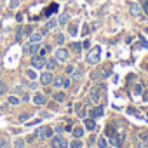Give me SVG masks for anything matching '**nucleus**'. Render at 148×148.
<instances>
[{
  "mask_svg": "<svg viewBox=\"0 0 148 148\" xmlns=\"http://www.w3.org/2000/svg\"><path fill=\"white\" fill-rule=\"evenodd\" d=\"M70 35H71V37H73V35H77V26H75V25H71V26H70Z\"/></svg>",
  "mask_w": 148,
  "mask_h": 148,
  "instance_id": "obj_33",
  "label": "nucleus"
},
{
  "mask_svg": "<svg viewBox=\"0 0 148 148\" xmlns=\"http://www.w3.org/2000/svg\"><path fill=\"white\" fill-rule=\"evenodd\" d=\"M52 148H68V141L63 136H56L52 138Z\"/></svg>",
  "mask_w": 148,
  "mask_h": 148,
  "instance_id": "obj_6",
  "label": "nucleus"
},
{
  "mask_svg": "<svg viewBox=\"0 0 148 148\" xmlns=\"http://www.w3.org/2000/svg\"><path fill=\"white\" fill-rule=\"evenodd\" d=\"M26 75H28V79H30V80H35V79H37V75H35V71H33V70H28Z\"/></svg>",
  "mask_w": 148,
  "mask_h": 148,
  "instance_id": "obj_32",
  "label": "nucleus"
},
{
  "mask_svg": "<svg viewBox=\"0 0 148 148\" xmlns=\"http://www.w3.org/2000/svg\"><path fill=\"white\" fill-rule=\"evenodd\" d=\"M56 66H58V59H56V58H52V59L45 61V68H47L49 71H52V70H54Z\"/></svg>",
  "mask_w": 148,
  "mask_h": 148,
  "instance_id": "obj_12",
  "label": "nucleus"
},
{
  "mask_svg": "<svg viewBox=\"0 0 148 148\" xmlns=\"http://www.w3.org/2000/svg\"><path fill=\"white\" fill-rule=\"evenodd\" d=\"M33 103H35L37 106H44V105H47V98H45V94L37 92V94L33 96Z\"/></svg>",
  "mask_w": 148,
  "mask_h": 148,
  "instance_id": "obj_10",
  "label": "nucleus"
},
{
  "mask_svg": "<svg viewBox=\"0 0 148 148\" xmlns=\"http://www.w3.org/2000/svg\"><path fill=\"white\" fill-rule=\"evenodd\" d=\"M91 115H92V117H99V115H103V108H101V106H96V108L92 110Z\"/></svg>",
  "mask_w": 148,
  "mask_h": 148,
  "instance_id": "obj_24",
  "label": "nucleus"
},
{
  "mask_svg": "<svg viewBox=\"0 0 148 148\" xmlns=\"http://www.w3.org/2000/svg\"><path fill=\"white\" fill-rule=\"evenodd\" d=\"M73 136H75V138H82L84 136V127H73Z\"/></svg>",
  "mask_w": 148,
  "mask_h": 148,
  "instance_id": "obj_17",
  "label": "nucleus"
},
{
  "mask_svg": "<svg viewBox=\"0 0 148 148\" xmlns=\"http://www.w3.org/2000/svg\"><path fill=\"white\" fill-rule=\"evenodd\" d=\"M49 51H51V47H49V45H45V47H42V49L38 51V54H40V56H45Z\"/></svg>",
  "mask_w": 148,
  "mask_h": 148,
  "instance_id": "obj_29",
  "label": "nucleus"
},
{
  "mask_svg": "<svg viewBox=\"0 0 148 148\" xmlns=\"http://www.w3.org/2000/svg\"><path fill=\"white\" fill-rule=\"evenodd\" d=\"M52 84L56 87H70V79H64V77H54L52 79Z\"/></svg>",
  "mask_w": 148,
  "mask_h": 148,
  "instance_id": "obj_8",
  "label": "nucleus"
},
{
  "mask_svg": "<svg viewBox=\"0 0 148 148\" xmlns=\"http://www.w3.org/2000/svg\"><path fill=\"white\" fill-rule=\"evenodd\" d=\"M52 79H54V77H52V73H51L49 70H47V71H44L42 75L38 77V80H40V84H42V86H49V84H52Z\"/></svg>",
  "mask_w": 148,
  "mask_h": 148,
  "instance_id": "obj_7",
  "label": "nucleus"
},
{
  "mask_svg": "<svg viewBox=\"0 0 148 148\" xmlns=\"http://www.w3.org/2000/svg\"><path fill=\"white\" fill-rule=\"evenodd\" d=\"M86 113H87V110H86V108H82V110H80V112H79V115H80V117H82V119H84V117H86Z\"/></svg>",
  "mask_w": 148,
  "mask_h": 148,
  "instance_id": "obj_42",
  "label": "nucleus"
},
{
  "mask_svg": "<svg viewBox=\"0 0 148 148\" xmlns=\"http://www.w3.org/2000/svg\"><path fill=\"white\" fill-rule=\"evenodd\" d=\"M49 108H51L52 112H54V110L58 112V101H52V103H49Z\"/></svg>",
  "mask_w": 148,
  "mask_h": 148,
  "instance_id": "obj_34",
  "label": "nucleus"
},
{
  "mask_svg": "<svg viewBox=\"0 0 148 148\" xmlns=\"http://www.w3.org/2000/svg\"><path fill=\"white\" fill-rule=\"evenodd\" d=\"M30 117V113H23L21 117H19V122H26V119Z\"/></svg>",
  "mask_w": 148,
  "mask_h": 148,
  "instance_id": "obj_38",
  "label": "nucleus"
},
{
  "mask_svg": "<svg viewBox=\"0 0 148 148\" xmlns=\"http://www.w3.org/2000/svg\"><path fill=\"white\" fill-rule=\"evenodd\" d=\"M58 11V4H51L49 7H47V11H45V16H51L52 12H56Z\"/></svg>",
  "mask_w": 148,
  "mask_h": 148,
  "instance_id": "obj_18",
  "label": "nucleus"
},
{
  "mask_svg": "<svg viewBox=\"0 0 148 148\" xmlns=\"http://www.w3.org/2000/svg\"><path fill=\"white\" fill-rule=\"evenodd\" d=\"M139 139H141L143 143H148V131H143V132H139Z\"/></svg>",
  "mask_w": 148,
  "mask_h": 148,
  "instance_id": "obj_26",
  "label": "nucleus"
},
{
  "mask_svg": "<svg viewBox=\"0 0 148 148\" xmlns=\"http://www.w3.org/2000/svg\"><path fill=\"white\" fill-rule=\"evenodd\" d=\"M52 132H54V129L49 127V125H45V127H40V129L37 131V138H40V139H49V138H52Z\"/></svg>",
  "mask_w": 148,
  "mask_h": 148,
  "instance_id": "obj_3",
  "label": "nucleus"
},
{
  "mask_svg": "<svg viewBox=\"0 0 148 148\" xmlns=\"http://www.w3.org/2000/svg\"><path fill=\"white\" fill-rule=\"evenodd\" d=\"M16 19H18V21L21 23V21H23V14H18V16H16Z\"/></svg>",
  "mask_w": 148,
  "mask_h": 148,
  "instance_id": "obj_43",
  "label": "nucleus"
},
{
  "mask_svg": "<svg viewBox=\"0 0 148 148\" xmlns=\"http://www.w3.org/2000/svg\"><path fill=\"white\" fill-rule=\"evenodd\" d=\"M84 125H86V129H89V131H94V129H96V122H94L92 119H84Z\"/></svg>",
  "mask_w": 148,
  "mask_h": 148,
  "instance_id": "obj_13",
  "label": "nucleus"
},
{
  "mask_svg": "<svg viewBox=\"0 0 148 148\" xmlns=\"http://www.w3.org/2000/svg\"><path fill=\"white\" fill-rule=\"evenodd\" d=\"M68 21H70V14H61V16H59V19H58V23H59V25H66Z\"/></svg>",
  "mask_w": 148,
  "mask_h": 148,
  "instance_id": "obj_19",
  "label": "nucleus"
},
{
  "mask_svg": "<svg viewBox=\"0 0 148 148\" xmlns=\"http://www.w3.org/2000/svg\"><path fill=\"white\" fill-rule=\"evenodd\" d=\"M129 12H131V16L138 18V16H141V12H143V5H139V4H136V2H131V4H129Z\"/></svg>",
  "mask_w": 148,
  "mask_h": 148,
  "instance_id": "obj_5",
  "label": "nucleus"
},
{
  "mask_svg": "<svg viewBox=\"0 0 148 148\" xmlns=\"http://www.w3.org/2000/svg\"><path fill=\"white\" fill-rule=\"evenodd\" d=\"M32 66H33L35 70H42V68L45 66V59H44V56H40V54L32 56Z\"/></svg>",
  "mask_w": 148,
  "mask_h": 148,
  "instance_id": "obj_4",
  "label": "nucleus"
},
{
  "mask_svg": "<svg viewBox=\"0 0 148 148\" xmlns=\"http://www.w3.org/2000/svg\"><path fill=\"white\" fill-rule=\"evenodd\" d=\"M56 25H58V21H56V19H49V21H47V25H45V32L52 30V28H54Z\"/></svg>",
  "mask_w": 148,
  "mask_h": 148,
  "instance_id": "obj_20",
  "label": "nucleus"
},
{
  "mask_svg": "<svg viewBox=\"0 0 148 148\" xmlns=\"http://www.w3.org/2000/svg\"><path fill=\"white\" fill-rule=\"evenodd\" d=\"M101 59V47L99 45H96V47H92L91 51H89V54H87V58H86V61L89 63V64H98V61Z\"/></svg>",
  "mask_w": 148,
  "mask_h": 148,
  "instance_id": "obj_1",
  "label": "nucleus"
},
{
  "mask_svg": "<svg viewBox=\"0 0 148 148\" xmlns=\"http://www.w3.org/2000/svg\"><path fill=\"white\" fill-rule=\"evenodd\" d=\"M25 35H26V37L32 35V26H26V28H25Z\"/></svg>",
  "mask_w": 148,
  "mask_h": 148,
  "instance_id": "obj_41",
  "label": "nucleus"
},
{
  "mask_svg": "<svg viewBox=\"0 0 148 148\" xmlns=\"http://www.w3.org/2000/svg\"><path fill=\"white\" fill-rule=\"evenodd\" d=\"M9 145V138L7 136H2V138H0V148H5Z\"/></svg>",
  "mask_w": 148,
  "mask_h": 148,
  "instance_id": "obj_25",
  "label": "nucleus"
},
{
  "mask_svg": "<svg viewBox=\"0 0 148 148\" xmlns=\"http://www.w3.org/2000/svg\"><path fill=\"white\" fill-rule=\"evenodd\" d=\"M52 98H54V101L63 103V101L66 99V94H64V92H54V94H52Z\"/></svg>",
  "mask_w": 148,
  "mask_h": 148,
  "instance_id": "obj_14",
  "label": "nucleus"
},
{
  "mask_svg": "<svg viewBox=\"0 0 148 148\" xmlns=\"http://www.w3.org/2000/svg\"><path fill=\"white\" fill-rule=\"evenodd\" d=\"M134 92H136V94H141V92H143V86H136V87H134Z\"/></svg>",
  "mask_w": 148,
  "mask_h": 148,
  "instance_id": "obj_37",
  "label": "nucleus"
},
{
  "mask_svg": "<svg viewBox=\"0 0 148 148\" xmlns=\"http://www.w3.org/2000/svg\"><path fill=\"white\" fill-rule=\"evenodd\" d=\"M106 136H108L110 139H113V138H115V129H113L112 125H108V127H106Z\"/></svg>",
  "mask_w": 148,
  "mask_h": 148,
  "instance_id": "obj_23",
  "label": "nucleus"
},
{
  "mask_svg": "<svg viewBox=\"0 0 148 148\" xmlns=\"http://www.w3.org/2000/svg\"><path fill=\"white\" fill-rule=\"evenodd\" d=\"M143 12H145V14L148 16V0H146L145 4H143Z\"/></svg>",
  "mask_w": 148,
  "mask_h": 148,
  "instance_id": "obj_40",
  "label": "nucleus"
},
{
  "mask_svg": "<svg viewBox=\"0 0 148 148\" xmlns=\"http://www.w3.org/2000/svg\"><path fill=\"white\" fill-rule=\"evenodd\" d=\"M143 98H145V99L148 101V91H145V94H143Z\"/></svg>",
  "mask_w": 148,
  "mask_h": 148,
  "instance_id": "obj_44",
  "label": "nucleus"
},
{
  "mask_svg": "<svg viewBox=\"0 0 148 148\" xmlns=\"http://www.w3.org/2000/svg\"><path fill=\"white\" fill-rule=\"evenodd\" d=\"M19 2H21V0H11V7H12V9H16V7L19 5Z\"/></svg>",
  "mask_w": 148,
  "mask_h": 148,
  "instance_id": "obj_36",
  "label": "nucleus"
},
{
  "mask_svg": "<svg viewBox=\"0 0 148 148\" xmlns=\"http://www.w3.org/2000/svg\"><path fill=\"white\" fill-rule=\"evenodd\" d=\"M45 33H47L45 30H44V32H37V33H32V35H30V42H40V40H42V37H44Z\"/></svg>",
  "mask_w": 148,
  "mask_h": 148,
  "instance_id": "obj_11",
  "label": "nucleus"
},
{
  "mask_svg": "<svg viewBox=\"0 0 148 148\" xmlns=\"http://www.w3.org/2000/svg\"><path fill=\"white\" fill-rule=\"evenodd\" d=\"M99 98H101L99 91H98V89H92V91H91V99H92L94 103H98V101H99Z\"/></svg>",
  "mask_w": 148,
  "mask_h": 148,
  "instance_id": "obj_16",
  "label": "nucleus"
},
{
  "mask_svg": "<svg viewBox=\"0 0 148 148\" xmlns=\"http://www.w3.org/2000/svg\"><path fill=\"white\" fill-rule=\"evenodd\" d=\"M98 146H99V148H106V139H105V138H99V139H98Z\"/></svg>",
  "mask_w": 148,
  "mask_h": 148,
  "instance_id": "obj_30",
  "label": "nucleus"
},
{
  "mask_svg": "<svg viewBox=\"0 0 148 148\" xmlns=\"http://www.w3.org/2000/svg\"><path fill=\"white\" fill-rule=\"evenodd\" d=\"M5 91H7V86L5 84H0V94H5Z\"/></svg>",
  "mask_w": 148,
  "mask_h": 148,
  "instance_id": "obj_39",
  "label": "nucleus"
},
{
  "mask_svg": "<svg viewBox=\"0 0 148 148\" xmlns=\"http://www.w3.org/2000/svg\"><path fill=\"white\" fill-rule=\"evenodd\" d=\"M54 58H56L59 63H64V61H68V58H70V49H64V47H59V49H56V52H54Z\"/></svg>",
  "mask_w": 148,
  "mask_h": 148,
  "instance_id": "obj_2",
  "label": "nucleus"
},
{
  "mask_svg": "<svg viewBox=\"0 0 148 148\" xmlns=\"http://www.w3.org/2000/svg\"><path fill=\"white\" fill-rule=\"evenodd\" d=\"M7 101H9V105H14V106H16V105H19V101H21V99H19L18 96H9V99H7Z\"/></svg>",
  "mask_w": 148,
  "mask_h": 148,
  "instance_id": "obj_22",
  "label": "nucleus"
},
{
  "mask_svg": "<svg viewBox=\"0 0 148 148\" xmlns=\"http://www.w3.org/2000/svg\"><path fill=\"white\" fill-rule=\"evenodd\" d=\"M25 146V141L23 139H16L14 141V148H23Z\"/></svg>",
  "mask_w": 148,
  "mask_h": 148,
  "instance_id": "obj_31",
  "label": "nucleus"
},
{
  "mask_svg": "<svg viewBox=\"0 0 148 148\" xmlns=\"http://www.w3.org/2000/svg\"><path fill=\"white\" fill-rule=\"evenodd\" d=\"M70 51H73V52H80V51H82V44H79V42L70 44Z\"/></svg>",
  "mask_w": 148,
  "mask_h": 148,
  "instance_id": "obj_15",
  "label": "nucleus"
},
{
  "mask_svg": "<svg viewBox=\"0 0 148 148\" xmlns=\"http://www.w3.org/2000/svg\"><path fill=\"white\" fill-rule=\"evenodd\" d=\"M82 146H84V145H82V141H80L79 138H77L75 141H71V143H70V148H82Z\"/></svg>",
  "mask_w": 148,
  "mask_h": 148,
  "instance_id": "obj_21",
  "label": "nucleus"
},
{
  "mask_svg": "<svg viewBox=\"0 0 148 148\" xmlns=\"http://www.w3.org/2000/svg\"><path fill=\"white\" fill-rule=\"evenodd\" d=\"M73 71H75V66H73V64H68V66H66V73H70V75H71Z\"/></svg>",
  "mask_w": 148,
  "mask_h": 148,
  "instance_id": "obj_35",
  "label": "nucleus"
},
{
  "mask_svg": "<svg viewBox=\"0 0 148 148\" xmlns=\"http://www.w3.org/2000/svg\"><path fill=\"white\" fill-rule=\"evenodd\" d=\"M63 42H64V35H63V33H58V35H56V44L61 45Z\"/></svg>",
  "mask_w": 148,
  "mask_h": 148,
  "instance_id": "obj_27",
  "label": "nucleus"
},
{
  "mask_svg": "<svg viewBox=\"0 0 148 148\" xmlns=\"http://www.w3.org/2000/svg\"><path fill=\"white\" fill-rule=\"evenodd\" d=\"M38 51H40V45H38V42H30V44L26 45V52H28L30 56H35V54H38Z\"/></svg>",
  "mask_w": 148,
  "mask_h": 148,
  "instance_id": "obj_9",
  "label": "nucleus"
},
{
  "mask_svg": "<svg viewBox=\"0 0 148 148\" xmlns=\"http://www.w3.org/2000/svg\"><path fill=\"white\" fill-rule=\"evenodd\" d=\"M71 79H73V80H80V79H82V71H73V73H71Z\"/></svg>",
  "mask_w": 148,
  "mask_h": 148,
  "instance_id": "obj_28",
  "label": "nucleus"
}]
</instances>
